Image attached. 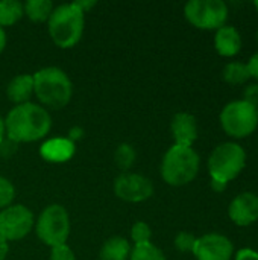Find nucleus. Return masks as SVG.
<instances>
[{"mask_svg":"<svg viewBox=\"0 0 258 260\" xmlns=\"http://www.w3.org/2000/svg\"><path fill=\"white\" fill-rule=\"evenodd\" d=\"M50 128L52 117L49 111L32 102L14 107L5 119L6 137L17 143L36 142L46 137Z\"/></svg>","mask_w":258,"mask_h":260,"instance_id":"nucleus-1","label":"nucleus"},{"mask_svg":"<svg viewBox=\"0 0 258 260\" xmlns=\"http://www.w3.org/2000/svg\"><path fill=\"white\" fill-rule=\"evenodd\" d=\"M14 197H15V189L12 186V183L5 178V177H0V209H6L8 206L12 204L14 201Z\"/></svg>","mask_w":258,"mask_h":260,"instance_id":"nucleus-24","label":"nucleus"},{"mask_svg":"<svg viewBox=\"0 0 258 260\" xmlns=\"http://www.w3.org/2000/svg\"><path fill=\"white\" fill-rule=\"evenodd\" d=\"M224 81L230 85H240V84H246L251 78L249 70L246 67V64L239 62V61H233L230 64H227L224 67L222 72Z\"/></svg>","mask_w":258,"mask_h":260,"instance_id":"nucleus-20","label":"nucleus"},{"mask_svg":"<svg viewBox=\"0 0 258 260\" xmlns=\"http://www.w3.org/2000/svg\"><path fill=\"white\" fill-rule=\"evenodd\" d=\"M41 155L47 161L52 163H62L73 157L75 154V143L68 139H53L46 142L41 146Z\"/></svg>","mask_w":258,"mask_h":260,"instance_id":"nucleus-15","label":"nucleus"},{"mask_svg":"<svg viewBox=\"0 0 258 260\" xmlns=\"http://www.w3.org/2000/svg\"><path fill=\"white\" fill-rule=\"evenodd\" d=\"M135 158H137L135 149L129 143H122L114 154V161L122 171H129L134 166Z\"/></svg>","mask_w":258,"mask_h":260,"instance_id":"nucleus-22","label":"nucleus"},{"mask_svg":"<svg viewBox=\"0 0 258 260\" xmlns=\"http://www.w3.org/2000/svg\"><path fill=\"white\" fill-rule=\"evenodd\" d=\"M131 238L132 241L137 244H146V242H151V238H152V232H151V227L146 224V222H135L131 229Z\"/></svg>","mask_w":258,"mask_h":260,"instance_id":"nucleus-23","label":"nucleus"},{"mask_svg":"<svg viewBox=\"0 0 258 260\" xmlns=\"http://www.w3.org/2000/svg\"><path fill=\"white\" fill-rule=\"evenodd\" d=\"M193 254L196 260H231L234 245L224 235L208 233L196 239Z\"/></svg>","mask_w":258,"mask_h":260,"instance_id":"nucleus-11","label":"nucleus"},{"mask_svg":"<svg viewBox=\"0 0 258 260\" xmlns=\"http://www.w3.org/2000/svg\"><path fill=\"white\" fill-rule=\"evenodd\" d=\"M257 41H258V30H257Z\"/></svg>","mask_w":258,"mask_h":260,"instance_id":"nucleus-37","label":"nucleus"},{"mask_svg":"<svg viewBox=\"0 0 258 260\" xmlns=\"http://www.w3.org/2000/svg\"><path fill=\"white\" fill-rule=\"evenodd\" d=\"M33 94L49 108L59 110L65 107L73 94V85L64 70L58 67H44L32 75Z\"/></svg>","mask_w":258,"mask_h":260,"instance_id":"nucleus-2","label":"nucleus"},{"mask_svg":"<svg viewBox=\"0 0 258 260\" xmlns=\"http://www.w3.org/2000/svg\"><path fill=\"white\" fill-rule=\"evenodd\" d=\"M17 148H18L17 142L11 140L9 137H5L0 142V157L2 158H11L17 152Z\"/></svg>","mask_w":258,"mask_h":260,"instance_id":"nucleus-27","label":"nucleus"},{"mask_svg":"<svg viewBox=\"0 0 258 260\" xmlns=\"http://www.w3.org/2000/svg\"><path fill=\"white\" fill-rule=\"evenodd\" d=\"M246 166L245 149L234 142L220 143L213 149L208 158V172L211 180L228 184L237 178Z\"/></svg>","mask_w":258,"mask_h":260,"instance_id":"nucleus-5","label":"nucleus"},{"mask_svg":"<svg viewBox=\"0 0 258 260\" xmlns=\"http://www.w3.org/2000/svg\"><path fill=\"white\" fill-rule=\"evenodd\" d=\"M24 15L23 3L18 0H2L0 2V27L15 24Z\"/></svg>","mask_w":258,"mask_h":260,"instance_id":"nucleus-19","label":"nucleus"},{"mask_svg":"<svg viewBox=\"0 0 258 260\" xmlns=\"http://www.w3.org/2000/svg\"><path fill=\"white\" fill-rule=\"evenodd\" d=\"M230 219L239 227H248L258 221V195L254 192L239 193L228 207Z\"/></svg>","mask_w":258,"mask_h":260,"instance_id":"nucleus-12","label":"nucleus"},{"mask_svg":"<svg viewBox=\"0 0 258 260\" xmlns=\"http://www.w3.org/2000/svg\"><path fill=\"white\" fill-rule=\"evenodd\" d=\"M220 125L228 136L234 139H245L257 129V108L243 99L233 101L224 107L220 113Z\"/></svg>","mask_w":258,"mask_h":260,"instance_id":"nucleus-6","label":"nucleus"},{"mask_svg":"<svg viewBox=\"0 0 258 260\" xmlns=\"http://www.w3.org/2000/svg\"><path fill=\"white\" fill-rule=\"evenodd\" d=\"M129 260H166V256L152 242H146V244H137L131 250Z\"/></svg>","mask_w":258,"mask_h":260,"instance_id":"nucleus-21","label":"nucleus"},{"mask_svg":"<svg viewBox=\"0 0 258 260\" xmlns=\"http://www.w3.org/2000/svg\"><path fill=\"white\" fill-rule=\"evenodd\" d=\"M6 137V131H5V119H2L0 116V142Z\"/></svg>","mask_w":258,"mask_h":260,"instance_id":"nucleus-35","label":"nucleus"},{"mask_svg":"<svg viewBox=\"0 0 258 260\" xmlns=\"http://www.w3.org/2000/svg\"><path fill=\"white\" fill-rule=\"evenodd\" d=\"M114 193L126 203H141L152 197L154 184L140 174L123 172L114 181Z\"/></svg>","mask_w":258,"mask_h":260,"instance_id":"nucleus-10","label":"nucleus"},{"mask_svg":"<svg viewBox=\"0 0 258 260\" xmlns=\"http://www.w3.org/2000/svg\"><path fill=\"white\" fill-rule=\"evenodd\" d=\"M243 101L258 108V84L246 85V88L243 91Z\"/></svg>","mask_w":258,"mask_h":260,"instance_id":"nucleus-28","label":"nucleus"},{"mask_svg":"<svg viewBox=\"0 0 258 260\" xmlns=\"http://www.w3.org/2000/svg\"><path fill=\"white\" fill-rule=\"evenodd\" d=\"M190 24L204 30H217L228 20V6L222 0H190L184 6Z\"/></svg>","mask_w":258,"mask_h":260,"instance_id":"nucleus-8","label":"nucleus"},{"mask_svg":"<svg viewBox=\"0 0 258 260\" xmlns=\"http://www.w3.org/2000/svg\"><path fill=\"white\" fill-rule=\"evenodd\" d=\"M254 6H255V9H257V12H258V2H255V3H254Z\"/></svg>","mask_w":258,"mask_h":260,"instance_id":"nucleus-36","label":"nucleus"},{"mask_svg":"<svg viewBox=\"0 0 258 260\" xmlns=\"http://www.w3.org/2000/svg\"><path fill=\"white\" fill-rule=\"evenodd\" d=\"M175 145L192 146L198 139V123L190 113H176L170 123Z\"/></svg>","mask_w":258,"mask_h":260,"instance_id":"nucleus-13","label":"nucleus"},{"mask_svg":"<svg viewBox=\"0 0 258 260\" xmlns=\"http://www.w3.org/2000/svg\"><path fill=\"white\" fill-rule=\"evenodd\" d=\"M82 134H84L82 128H79V126H75V128H71V129L68 131V140L75 143L76 140H79V139L82 137Z\"/></svg>","mask_w":258,"mask_h":260,"instance_id":"nucleus-31","label":"nucleus"},{"mask_svg":"<svg viewBox=\"0 0 258 260\" xmlns=\"http://www.w3.org/2000/svg\"><path fill=\"white\" fill-rule=\"evenodd\" d=\"M246 67H248V70H249L251 78H254V79H257L258 81V52L257 53H254V55L249 58V61L246 62Z\"/></svg>","mask_w":258,"mask_h":260,"instance_id":"nucleus-30","label":"nucleus"},{"mask_svg":"<svg viewBox=\"0 0 258 260\" xmlns=\"http://www.w3.org/2000/svg\"><path fill=\"white\" fill-rule=\"evenodd\" d=\"M5 46H6V34H5L3 27H0V53L3 52Z\"/></svg>","mask_w":258,"mask_h":260,"instance_id":"nucleus-34","label":"nucleus"},{"mask_svg":"<svg viewBox=\"0 0 258 260\" xmlns=\"http://www.w3.org/2000/svg\"><path fill=\"white\" fill-rule=\"evenodd\" d=\"M196 239H198V238H195L192 233H189V232H181V233H178L176 238H175V247H176V250H179L181 253H193Z\"/></svg>","mask_w":258,"mask_h":260,"instance_id":"nucleus-25","label":"nucleus"},{"mask_svg":"<svg viewBox=\"0 0 258 260\" xmlns=\"http://www.w3.org/2000/svg\"><path fill=\"white\" fill-rule=\"evenodd\" d=\"M33 213L21 206L11 204L0 212V236L9 241H20L33 227Z\"/></svg>","mask_w":258,"mask_h":260,"instance_id":"nucleus-9","label":"nucleus"},{"mask_svg":"<svg viewBox=\"0 0 258 260\" xmlns=\"http://www.w3.org/2000/svg\"><path fill=\"white\" fill-rule=\"evenodd\" d=\"M50 260H76V257L71 248L67 244H62L58 247H52Z\"/></svg>","mask_w":258,"mask_h":260,"instance_id":"nucleus-26","label":"nucleus"},{"mask_svg":"<svg viewBox=\"0 0 258 260\" xmlns=\"http://www.w3.org/2000/svg\"><path fill=\"white\" fill-rule=\"evenodd\" d=\"M24 14L35 23L47 21L53 12V3L50 0H27L23 3Z\"/></svg>","mask_w":258,"mask_h":260,"instance_id":"nucleus-18","label":"nucleus"},{"mask_svg":"<svg viewBox=\"0 0 258 260\" xmlns=\"http://www.w3.org/2000/svg\"><path fill=\"white\" fill-rule=\"evenodd\" d=\"M8 98L11 102L21 105L27 104L33 94V78L32 75H18L15 76L6 88Z\"/></svg>","mask_w":258,"mask_h":260,"instance_id":"nucleus-16","label":"nucleus"},{"mask_svg":"<svg viewBox=\"0 0 258 260\" xmlns=\"http://www.w3.org/2000/svg\"><path fill=\"white\" fill-rule=\"evenodd\" d=\"M129 254H131L129 242L125 238L114 236L103 244L99 257L100 260H128Z\"/></svg>","mask_w":258,"mask_h":260,"instance_id":"nucleus-17","label":"nucleus"},{"mask_svg":"<svg viewBox=\"0 0 258 260\" xmlns=\"http://www.w3.org/2000/svg\"><path fill=\"white\" fill-rule=\"evenodd\" d=\"M8 251H9V244L5 238L0 236V260L6 259L8 256Z\"/></svg>","mask_w":258,"mask_h":260,"instance_id":"nucleus-32","label":"nucleus"},{"mask_svg":"<svg viewBox=\"0 0 258 260\" xmlns=\"http://www.w3.org/2000/svg\"><path fill=\"white\" fill-rule=\"evenodd\" d=\"M36 236L49 247H58L67 242L70 235V218L59 204H52L43 210L35 225Z\"/></svg>","mask_w":258,"mask_h":260,"instance_id":"nucleus-7","label":"nucleus"},{"mask_svg":"<svg viewBox=\"0 0 258 260\" xmlns=\"http://www.w3.org/2000/svg\"><path fill=\"white\" fill-rule=\"evenodd\" d=\"M214 47L220 56L231 58L236 56L242 49V37L240 32L234 26H222L216 30L214 35Z\"/></svg>","mask_w":258,"mask_h":260,"instance_id":"nucleus-14","label":"nucleus"},{"mask_svg":"<svg viewBox=\"0 0 258 260\" xmlns=\"http://www.w3.org/2000/svg\"><path fill=\"white\" fill-rule=\"evenodd\" d=\"M257 114H258V108H257Z\"/></svg>","mask_w":258,"mask_h":260,"instance_id":"nucleus-38","label":"nucleus"},{"mask_svg":"<svg viewBox=\"0 0 258 260\" xmlns=\"http://www.w3.org/2000/svg\"><path fill=\"white\" fill-rule=\"evenodd\" d=\"M199 155L192 146L173 145L163 157L161 177L170 186H186L199 172Z\"/></svg>","mask_w":258,"mask_h":260,"instance_id":"nucleus-3","label":"nucleus"},{"mask_svg":"<svg viewBox=\"0 0 258 260\" xmlns=\"http://www.w3.org/2000/svg\"><path fill=\"white\" fill-rule=\"evenodd\" d=\"M84 15L75 3L61 5L53 9L49 23V34L58 47L67 49L75 46L84 32Z\"/></svg>","mask_w":258,"mask_h":260,"instance_id":"nucleus-4","label":"nucleus"},{"mask_svg":"<svg viewBox=\"0 0 258 260\" xmlns=\"http://www.w3.org/2000/svg\"><path fill=\"white\" fill-rule=\"evenodd\" d=\"M210 186H211V189H213L214 192L222 193V192L227 189V186H228V184H225V183H222V181H217V180H211Z\"/></svg>","mask_w":258,"mask_h":260,"instance_id":"nucleus-33","label":"nucleus"},{"mask_svg":"<svg viewBox=\"0 0 258 260\" xmlns=\"http://www.w3.org/2000/svg\"><path fill=\"white\" fill-rule=\"evenodd\" d=\"M236 260H258V251L251 248H242L237 251Z\"/></svg>","mask_w":258,"mask_h":260,"instance_id":"nucleus-29","label":"nucleus"}]
</instances>
